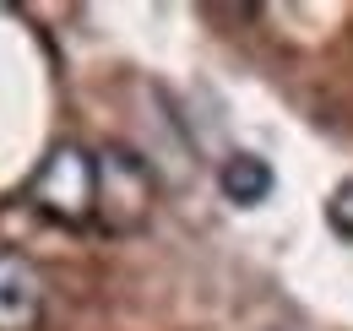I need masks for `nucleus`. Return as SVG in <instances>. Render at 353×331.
I'll return each mask as SVG.
<instances>
[{
	"mask_svg": "<svg viewBox=\"0 0 353 331\" xmlns=\"http://www.w3.org/2000/svg\"><path fill=\"white\" fill-rule=\"evenodd\" d=\"M28 201L44 212L49 223H88L98 217V158L82 152L77 141H60L28 179Z\"/></svg>",
	"mask_w": 353,
	"mask_h": 331,
	"instance_id": "1",
	"label": "nucleus"
},
{
	"mask_svg": "<svg viewBox=\"0 0 353 331\" xmlns=\"http://www.w3.org/2000/svg\"><path fill=\"white\" fill-rule=\"evenodd\" d=\"M158 201V174L131 147H103L98 152V223L109 234H136Z\"/></svg>",
	"mask_w": 353,
	"mask_h": 331,
	"instance_id": "2",
	"label": "nucleus"
},
{
	"mask_svg": "<svg viewBox=\"0 0 353 331\" xmlns=\"http://www.w3.org/2000/svg\"><path fill=\"white\" fill-rule=\"evenodd\" d=\"M44 321V272L22 250H0V331H39Z\"/></svg>",
	"mask_w": 353,
	"mask_h": 331,
	"instance_id": "3",
	"label": "nucleus"
},
{
	"mask_svg": "<svg viewBox=\"0 0 353 331\" xmlns=\"http://www.w3.org/2000/svg\"><path fill=\"white\" fill-rule=\"evenodd\" d=\"M218 185L228 196V207H261L272 196V185H277V174H272V163L261 152H228L218 168Z\"/></svg>",
	"mask_w": 353,
	"mask_h": 331,
	"instance_id": "4",
	"label": "nucleus"
},
{
	"mask_svg": "<svg viewBox=\"0 0 353 331\" xmlns=\"http://www.w3.org/2000/svg\"><path fill=\"white\" fill-rule=\"evenodd\" d=\"M326 223H332L337 239H348V245H353V179H343V185L326 196Z\"/></svg>",
	"mask_w": 353,
	"mask_h": 331,
	"instance_id": "5",
	"label": "nucleus"
}]
</instances>
